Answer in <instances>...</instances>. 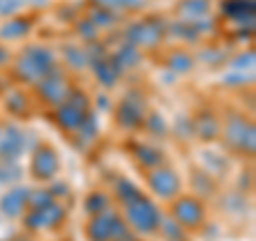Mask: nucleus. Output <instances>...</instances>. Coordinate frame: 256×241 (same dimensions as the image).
Segmentation results:
<instances>
[{"mask_svg":"<svg viewBox=\"0 0 256 241\" xmlns=\"http://www.w3.org/2000/svg\"><path fill=\"white\" fill-rule=\"evenodd\" d=\"M11 50L6 45H0V68L4 66H11Z\"/></svg>","mask_w":256,"mask_h":241,"instance_id":"34","label":"nucleus"},{"mask_svg":"<svg viewBox=\"0 0 256 241\" xmlns=\"http://www.w3.org/2000/svg\"><path fill=\"white\" fill-rule=\"evenodd\" d=\"M86 18L90 20L98 30H102V28H111V26H114V24L118 22V11L109 9V6H105V4L94 2V4L90 6V13H88Z\"/></svg>","mask_w":256,"mask_h":241,"instance_id":"26","label":"nucleus"},{"mask_svg":"<svg viewBox=\"0 0 256 241\" xmlns=\"http://www.w3.org/2000/svg\"><path fill=\"white\" fill-rule=\"evenodd\" d=\"M0 132H2V128H0Z\"/></svg>","mask_w":256,"mask_h":241,"instance_id":"36","label":"nucleus"},{"mask_svg":"<svg viewBox=\"0 0 256 241\" xmlns=\"http://www.w3.org/2000/svg\"><path fill=\"white\" fill-rule=\"evenodd\" d=\"M26 152V134L20 126L9 124L0 132V160H9L15 162Z\"/></svg>","mask_w":256,"mask_h":241,"instance_id":"17","label":"nucleus"},{"mask_svg":"<svg viewBox=\"0 0 256 241\" xmlns=\"http://www.w3.org/2000/svg\"><path fill=\"white\" fill-rule=\"evenodd\" d=\"M98 4H105L114 11H134L143 6V0H94Z\"/></svg>","mask_w":256,"mask_h":241,"instance_id":"32","label":"nucleus"},{"mask_svg":"<svg viewBox=\"0 0 256 241\" xmlns=\"http://www.w3.org/2000/svg\"><path fill=\"white\" fill-rule=\"evenodd\" d=\"M32 88H34V94L38 96V100L45 102V105L52 109L62 105V102L66 100V96L70 94V90H73L68 77L64 75L60 68H54L52 73H47L43 79H38Z\"/></svg>","mask_w":256,"mask_h":241,"instance_id":"12","label":"nucleus"},{"mask_svg":"<svg viewBox=\"0 0 256 241\" xmlns=\"http://www.w3.org/2000/svg\"><path fill=\"white\" fill-rule=\"evenodd\" d=\"M175 20L184 24H203L212 20V0H178L173 6Z\"/></svg>","mask_w":256,"mask_h":241,"instance_id":"16","label":"nucleus"},{"mask_svg":"<svg viewBox=\"0 0 256 241\" xmlns=\"http://www.w3.org/2000/svg\"><path fill=\"white\" fill-rule=\"evenodd\" d=\"M190 128H192L194 139H198L201 143H214L216 139H220L222 120L212 109H201L190 120Z\"/></svg>","mask_w":256,"mask_h":241,"instance_id":"15","label":"nucleus"},{"mask_svg":"<svg viewBox=\"0 0 256 241\" xmlns=\"http://www.w3.org/2000/svg\"><path fill=\"white\" fill-rule=\"evenodd\" d=\"M90 66L96 75V82L102 88H114L118 84L122 70L118 68V64L111 60V56H98V58H90Z\"/></svg>","mask_w":256,"mask_h":241,"instance_id":"19","label":"nucleus"},{"mask_svg":"<svg viewBox=\"0 0 256 241\" xmlns=\"http://www.w3.org/2000/svg\"><path fill=\"white\" fill-rule=\"evenodd\" d=\"M143 128L152 134V136H160L169 130V126H166V120L162 114H158V111H148L146 120H143Z\"/></svg>","mask_w":256,"mask_h":241,"instance_id":"30","label":"nucleus"},{"mask_svg":"<svg viewBox=\"0 0 256 241\" xmlns=\"http://www.w3.org/2000/svg\"><path fill=\"white\" fill-rule=\"evenodd\" d=\"M130 156L134 158V162H137L143 171L164 162V152L154 148V146H150V143H137V146L132 148Z\"/></svg>","mask_w":256,"mask_h":241,"instance_id":"21","label":"nucleus"},{"mask_svg":"<svg viewBox=\"0 0 256 241\" xmlns=\"http://www.w3.org/2000/svg\"><path fill=\"white\" fill-rule=\"evenodd\" d=\"M166 30L169 28L162 20H158L156 15H148L126 28V43L134 45L137 50H156L164 41Z\"/></svg>","mask_w":256,"mask_h":241,"instance_id":"10","label":"nucleus"},{"mask_svg":"<svg viewBox=\"0 0 256 241\" xmlns=\"http://www.w3.org/2000/svg\"><path fill=\"white\" fill-rule=\"evenodd\" d=\"M166 216L178 222L184 230L198 232L207 226V203L194 192H182L173 200H169Z\"/></svg>","mask_w":256,"mask_h":241,"instance_id":"5","label":"nucleus"},{"mask_svg":"<svg viewBox=\"0 0 256 241\" xmlns=\"http://www.w3.org/2000/svg\"><path fill=\"white\" fill-rule=\"evenodd\" d=\"M54 68H58V56L45 45L24 47L11 66L15 79L20 84H28V86H34L38 79H43Z\"/></svg>","mask_w":256,"mask_h":241,"instance_id":"1","label":"nucleus"},{"mask_svg":"<svg viewBox=\"0 0 256 241\" xmlns=\"http://www.w3.org/2000/svg\"><path fill=\"white\" fill-rule=\"evenodd\" d=\"M68 218V212L64 207L62 200H52L43 207L36 210H26V214L22 216L24 228H28L32 232H47V230H58L64 226V222Z\"/></svg>","mask_w":256,"mask_h":241,"instance_id":"9","label":"nucleus"},{"mask_svg":"<svg viewBox=\"0 0 256 241\" xmlns=\"http://www.w3.org/2000/svg\"><path fill=\"white\" fill-rule=\"evenodd\" d=\"M28 194L30 186H24V184L9 186V190L0 196V214L9 220H22V216L28 210Z\"/></svg>","mask_w":256,"mask_h":241,"instance_id":"14","label":"nucleus"},{"mask_svg":"<svg viewBox=\"0 0 256 241\" xmlns=\"http://www.w3.org/2000/svg\"><path fill=\"white\" fill-rule=\"evenodd\" d=\"M36 26V13H26L22 11L13 18H6L0 24V41L11 43V41H22L32 34V30Z\"/></svg>","mask_w":256,"mask_h":241,"instance_id":"13","label":"nucleus"},{"mask_svg":"<svg viewBox=\"0 0 256 241\" xmlns=\"http://www.w3.org/2000/svg\"><path fill=\"white\" fill-rule=\"evenodd\" d=\"M75 30H77V34L82 36L84 41H96V38H98V32H100L88 18L77 20L75 22Z\"/></svg>","mask_w":256,"mask_h":241,"instance_id":"31","label":"nucleus"},{"mask_svg":"<svg viewBox=\"0 0 256 241\" xmlns=\"http://www.w3.org/2000/svg\"><path fill=\"white\" fill-rule=\"evenodd\" d=\"M62 171V156L58 148L50 141H38L30 150L26 173L34 184H52Z\"/></svg>","mask_w":256,"mask_h":241,"instance_id":"6","label":"nucleus"},{"mask_svg":"<svg viewBox=\"0 0 256 241\" xmlns=\"http://www.w3.org/2000/svg\"><path fill=\"white\" fill-rule=\"evenodd\" d=\"M90 111H92V98L82 88H73L70 94L66 96V100H64L62 105L54 107L56 126H58L64 134H75Z\"/></svg>","mask_w":256,"mask_h":241,"instance_id":"7","label":"nucleus"},{"mask_svg":"<svg viewBox=\"0 0 256 241\" xmlns=\"http://www.w3.org/2000/svg\"><path fill=\"white\" fill-rule=\"evenodd\" d=\"M158 235H162L164 241H188V230H184L175 220H171L169 216H164L162 222H160Z\"/></svg>","mask_w":256,"mask_h":241,"instance_id":"28","label":"nucleus"},{"mask_svg":"<svg viewBox=\"0 0 256 241\" xmlns=\"http://www.w3.org/2000/svg\"><path fill=\"white\" fill-rule=\"evenodd\" d=\"M32 107L34 102L30 100V96L26 94V90H11L6 92L4 96V109L9 111V116L15 120H22V118H30L32 114Z\"/></svg>","mask_w":256,"mask_h":241,"instance_id":"20","label":"nucleus"},{"mask_svg":"<svg viewBox=\"0 0 256 241\" xmlns=\"http://www.w3.org/2000/svg\"><path fill=\"white\" fill-rule=\"evenodd\" d=\"M254 52L252 50H246L242 54H237L235 58H230L228 62V70H237V73H248V75H254Z\"/></svg>","mask_w":256,"mask_h":241,"instance_id":"29","label":"nucleus"},{"mask_svg":"<svg viewBox=\"0 0 256 241\" xmlns=\"http://www.w3.org/2000/svg\"><path fill=\"white\" fill-rule=\"evenodd\" d=\"M196 58L194 54H190L188 50H173L169 52V56L164 58V66L166 70H171L175 75H186L194 68Z\"/></svg>","mask_w":256,"mask_h":241,"instance_id":"22","label":"nucleus"},{"mask_svg":"<svg viewBox=\"0 0 256 241\" xmlns=\"http://www.w3.org/2000/svg\"><path fill=\"white\" fill-rule=\"evenodd\" d=\"M111 200H114V198H111L109 192L100 190V188H94V190L88 192L86 198H84V210H86L88 216L100 214V212L109 210V207H111Z\"/></svg>","mask_w":256,"mask_h":241,"instance_id":"24","label":"nucleus"},{"mask_svg":"<svg viewBox=\"0 0 256 241\" xmlns=\"http://www.w3.org/2000/svg\"><path fill=\"white\" fill-rule=\"evenodd\" d=\"M220 139L224 141V148L237 156H254L256 152V130L252 120L244 114H230L222 122Z\"/></svg>","mask_w":256,"mask_h":241,"instance_id":"4","label":"nucleus"},{"mask_svg":"<svg viewBox=\"0 0 256 241\" xmlns=\"http://www.w3.org/2000/svg\"><path fill=\"white\" fill-rule=\"evenodd\" d=\"M141 194H143V190L128 178H118L114 182V186H111V198H114L116 203H120V207L130 203V200H134Z\"/></svg>","mask_w":256,"mask_h":241,"instance_id":"23","label":"nucleus"},{"mask_svg":"<svg viewBox=\"0 0 256 241\" xmlns=\"http://www.w3.org/2000/svg\"><path fill=\"white\" fill-rule=\"evenodd\" d=\"M62 58H64V64L70 66L73 70H84L88 64H90V54L77 45L62 47Z\"/></svg>","mask_w":256,"mask_h":241,"instance_id":"27","label":"nucleus"},{"mask_svg":"<svg viewBox=\"0 0 256 241\" xmlns=\"http://www.w3.org/2000/svg\"><path fill=\"white\" fill-rule=\"evenodd\" d=\"M146 116H148V102L139 92H128L114 107V122L124 132H134L143 128Z\"/></svg>","mask_w":256,"mask_h":241,"instance_id":"11","label":"nucleus"},{"mask_svg":"<svg viewBox=\"0 0 256 241\" xmlns=\"http://www.w3.org/2000/svg\"><path fill=\"white\" fill-rule=\"evenodd\" d=\"M130 241H141V239H137V237H134V239H130Z\"/></svg>","mask_w":256,"mask_h":241,"instance_id":"35","label":"nucleus"},{"mask_svg":"<svg viewBox=\"0 0 256 241\" xmlns=\"http://www.w3.org/2000/svg\"><path fill=\"white\" fill-rule=\"evenodd\" d=\"M111 60L118 64L120 70L134 68L141 62V50H137V47L130 45V43H124L122 47H118V50L111 54Z\"/></svg>","mask_w":256,"mask_h":241,"instance_id":"25","label":"nucleus"},{"mask_svg":"<svg viewBox=\"0 0 256 241\" xmlns=\"http://www.w3.org/2000/svg\"><path fill=\"white\" fill-rule=\"evenodd\" d=\"M220 13L230 22H237V24L248 26V22L250 24L254 22L256 4H254V0H222Z\"/></svg>","mask_w":256,"mask_h":241,"instance_id":"18","label":"nucleus"},{"mask_svg":"<svg viewBox=\"0 0 256 241\" xmlns=\"http://www.w3.org/2000/svg\"><path fill=\"white\" fill-rule=\"evenodd\" d=\"M26 9V0H0V20L13 18Z\"/></svg>","mask_w":256,"mask_h":241,"instance_id":"33","label":"nucleus"},{"mask_svg":"<svg viewBox=\"0 0 256 241\" xmlns=\"http://www.w3.org/2000/svg\"><path fill=\"white\" fill-rule=\"evenodd\" d=\"M122 218L126 222V226L132 230V235L156 237L164 214L156 200L143 192L141 196L122 205Z\"/></svg>","mask_w":256,"mask_h":241,"instance_id":"2","label":"nucleus"},{"mask_svg":"<svg viewBox=\"0 0 256 241\" xmlns=\"http://www.w3.org/2000/svg\"><path fill=\"white\" fill-rule=\"evenodd\" d=\"M143 180H146L150 194L158 200H164V203H169V200H173L175 196L184 192L182 175L175 171L173 166L164 164V162L158 166L146 168V171H143Z\"/></svg>","mask_w":256,"mask_h":241,"instance_id":"8","label":"nucleus"},{"mask_svg":"<svg viewBox=\"0 0 256 241\" xmlns=\"http://www.w3.org/2000/svg\"><path fill=\"white\" fill-rule=\"evenodd\" d=\"M84 237L86 241H130L134 239L132 230L126 226L122 214L114 207L88 216V222L84 224Z\"/></svg>","mask_w":256,"mask_h":241,"instance_id":"3","label":"nucleus"}]
</instances>
